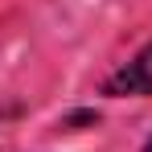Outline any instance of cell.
<instances>
[{
  "mask_svg": "<svg viewBox=\"0 0 152 152\" xmlns=\"http://www.w3.org/2000/svg\"><path fill=\"white\" fill-rule=\"evenodd\" d=\"M103 95H111V99H124V95H152V41L103 82Z\"/></svg>",
  "mask_w": 152,
  "mask_h": 152,
  "instance_id": "obj_1",
  "label": "cell"
},
{
  "mask_svg": "<svg viewBox=\"0 0 152 152\" xmlns=\"http://www.w3.org/2000/svg\"><path fill=\"white\" fill-rule=\"evenodd\" d=\"M144 152H152V140H148V144H144Z\"/></svg>",
  "mask_w": 152,
  "mask_h": 152,
  "instance_id": "obj_2",
  "label": "cell"
}]
</instances>
